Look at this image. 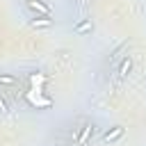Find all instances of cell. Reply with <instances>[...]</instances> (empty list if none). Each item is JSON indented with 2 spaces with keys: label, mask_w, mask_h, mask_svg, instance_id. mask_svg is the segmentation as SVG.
I'll list each match as a JSON object with an SVG mask.
<instances>
[{
  "label": "cell",
  "mask_w": 146,
  "mask_h": 146,
  "mask_svg": "<svg viewBox=\"0 0 146 146\" xmlns=\"http://www.w3.org/2000/svg\"><path fill=\"white\" fill-rule=\"evenodd\" d=\"M91 135H94V123H84V125L80 128V135L75 137V144H78V146H87L89 139H91Z\"/></svg>",
  "instance_id": "cell-1"
},
{
  "label": "cell",
  "mask_w": 146,
  "mask_h": 146,
  "mask_svg": "<svg viewBox=\"0 0 146 146\" xmlns=\"http://www.w3.org/2000/svg\"><path fill=\"white\" fill-rule=\"evenodd\" d=\"M123 132H125V128H123V125H114L112 130H107V132L103 135V141H107V144H110V141H116V139H121V137H123Z\"/></svg>",
  "instance_id": "cell-2"
},
{
  "label": "cell",
  "mask_w": 146,
  "mask_h": 146,
  "mask_svg": "<svg viewBox=\"0 0 146 146\" xmlns=\"http://www.w3.org/2000/svg\"><path fill=\"white\" fill-rule=\"evenodd\" d=\"M27 7H30L34 14H41V16H48V14H50V7L43 5L41 0H27Z\"/></svg>",
  "instance_id": "cell-3"
},
{
  "label": "cell",
  "mask_w": 146,
  "mask_h": 146,
  "mask_svg": "<svg viewBox=\"0 0 146 146\" xmlns=\"http://www.w3.org/2000/svg\"><path fill=\"white\" fill-rule=\"evenodd\" d=\"M130 68H132V57L125 55V57L121 59V64H119V78H125V75L130 73Z\"/></svg>",
  "instance_id": "cell-4"
},
{
  "label": "cell",
  "mask_w": 146,
  "mask_h": 146,
  "mask_svg": "<svg viewBox=\"0 0 146 146\" xmlns=\"http://www.w3.org/2000/svg\"><path fill=\"white\" fill-rule=\"evenodd\" d=\"M91 30H94L91 18H82V21L75 25V34H87V32H91Z\"/></svg>",
  "instance_id": "cell-5"
},
{
  "label": "cell",
  "mask_w": 146,
  "mask_h": 146,
  "mask_svg": "<svg viewBox=\"0 0 146 146\" xmlns=\"http://www.w3.org/2000/svg\"><path fill=\"white\" fill-rule=\"evenodd\" d=\"M46 80H48V78H46L43 73H32V75H30V82H32V89H39V91H41V87L46 84Z\"/></svg>",
  "instance_id": "cell-6"
},
{
  "label": "cell",
  "mask_w": 146,
  "mask_h": 146,
  "mask_svg": "<svg viewBox=\"0 0 146 146\" xmlns=\"http://www.w3.org/2000/svg\"><path fill=\"white\" fill-rule=\"evenodd\" d=\"M0 84L2 87H16L18 84V78L11 75V73H0Z\"/></svg>",
  "instance_id": "cell-7"
},
{
  "label": "cell",
  "mask_w": 146,
  "mask_h": 146,
  "mask_svg": "<svg viewBox=\"0 0 146 146\" xmlns=\"http://www.w3.org/2000/svg\"><path fill=\"white\" fill-rule=\"evenodd\" d=\"M52 21L48 16H39V18H32V27H50Z\"/></svg>",
  "instance_id": "cell-8"
},
{
  "label": "cell",
  "mask_w": 146,
  "mask_h": 146,
  "mask_svg": "<svg viewBox=\"0 0 146 146\" xmlns=\"http://www.w3.org/2000/svg\"><path fill=\"white\" fill-rule=\"evenodd\" d=\"M0 112H9V105H7V100L0 96Z\"/></svg>",
  "instance_id": "cell-9"
}]
</instances>
